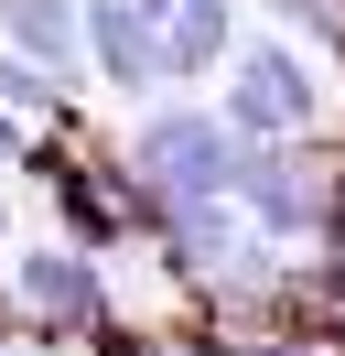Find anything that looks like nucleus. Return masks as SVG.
<instances>
[{
    "label": "nucleus",
    "instance_id": "nucleus-1",
    "mask_svg": "<svg viewBox=\"0 0 345 356\" xmlns=\"http://www.w3.org/2000/svg\"><path fill=\"white\" fill-rule=\"evenodd\" d=\"M129 162H141V195L162 205V216H184V205H237L248 140L216 108H151L141 130H129Z\"/></svg>",
    "mask_w": 345,
    "mask_h": 356
},
{
    "label": "nucleus",
    "instance_id": "nucleus-2",
    "mask_svg": "<svg viewBox=\"0 0 345 356\" xmlns=\"http://www.w3.org/2000/svg\"><path fill=\"white\" fill-rule=\"evenodd\" d=\"M313 108H323V87H313V65H302L291 44H248L237 54V97H227V130L237 140L280 152V140L313 130Z\"/></svg>",
    "mask_w": 345,
    "mask_h": 356
},
{
    "label": "nucleus",
    "instance_id": "nucleus-3",
    "mask_svg": "<svg viewBox=\"0 0 345 356\" xmlns=\"http://www.w3.org/2000/svg\"><path fill=\"white\" fill-rule=\"evenodd\" d=\"M237 216L259 227V248H302L323 216H335V195L313 184V162H291V152H248V173H237Z\"/></svg>",
    "mask_w": 345,
    "mask_h": 356
},
{
    "label": "nucleus",
    "instance_id": "nucleus-4",
    "mask_svg": "<svg viewBox=\"0 0 345 356\" xmlns=\"http://www.w3.org/2000/svg\"><path fill=\"white\" fill-rule=\"evenodd\" d=\"M11 302L65 334V324H97V313H108V281L86 270V248H33V259L11 270Z\"/></svg>",
    "mask_w": 345,
    "mask_h": 356
},
{
    "label": "nucleus",
    "instance_id": "nucleus-5",
    "mask_svg": "<svg viewBox=\"0 0 345 356\" xmlns=\"http://www.w3.org/2000/svg\"><path fill=\"white\" fill-rule=\"evenodd\" d=\"M86 44H97V65H108L119 97H151V87H162V33H151L129 0H86Z\"/></svg>",
    "mask_w": 345,
    "mask_h": 356
},
{
    "label": "nucleus",
    "instance_id": "nucleus-6",
    "mask_svg": "<svg viewBox=\"0 0 345 356\" xmlns=\"http://www.w3.org/2000/svg\"><path fill=\"white\" fill-rule=\"evenodd\" d=\"M76 33H86V0H11V44H22V65L65 76V65H76Z\"/></svg>",
    "mask_w": 345,
    "mask_h": 356
},
{
    "label": "nucleus",
    "instance_id": "nucleus-7",
    "mask_svg": "<svg viewBox=\"0 0 345 356\" xmlns=\"http://www.w3.org/2000/svg\"><path fill=\"white\" fill-rule=\"evenodd\" d=\"M227 22H237V0H172V22H162V76H205L216 54H227Z\"/></svg>",
    "mask_w": 345,
    "mask_h": 356
},
{
    "label": "nucleus",
    "instance_id": "nucleus-8",
    "mask_svg": "<svg viewBox=\"0 0 345 356\" xmlns=\"http://www.w3.org/2000/svg\"><path fill=\"white\" fill-rule=\"evenodd\" d=\"M43 97H54V76H43V65H22V54H11V65H0V108H43Z\"/></svg>",
    "mask_w": 345,
    "mask_h": 356
},
{
    "label": "nucleus",
    "instance_id": "nucleus-9",
    "mask_svg": "<svg viewBox=\"0 0 345 356\" xmlns=\"http://www.w3.org/2000/svg\"><path fill=\"white\" fill-rule=\"evenodd\" d=\"M237 356H313V346H237Z\"/></svg>",
    "mask_w": 345,
    "mask_h": 356
},
{
    "label": "nucleus",
    "instance_id": "nucleus-10",
    "mask_svg": "<svg viewBox=\"0 0 345 356\" xmlns=\"http://www.w3.org/2000/svg\"><path fill=\"white\" fill-rule=\"evenodd\" d=\"M0 356H54V346H0Z\"/></svg>",
    "mask_w": 345,
    "mask_h": 356
},
{
    "label": "nucleus",
    "instance_id": "nucleus-11",
    "mask_svg": "<svg viewBox=\"0 0 345 356\" xmlns=\"http://www.w3.org/2000/svg\"><path fill=\"white\" fill-rule=\"evenodd\" d=\"M0 162H11V119H0Z\"/></svg>",
    "mask_w": 345,
    "mask_h": 356
}]
</instances>
